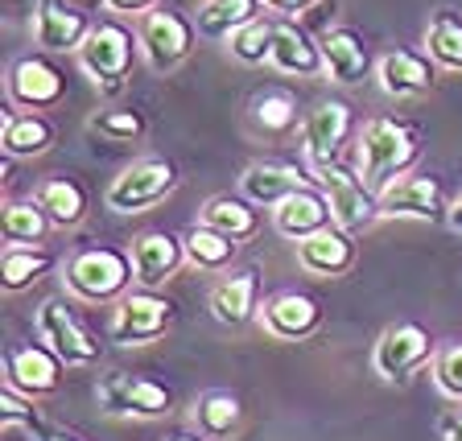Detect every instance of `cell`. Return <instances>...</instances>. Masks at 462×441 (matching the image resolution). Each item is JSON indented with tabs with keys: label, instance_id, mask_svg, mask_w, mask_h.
Returning <instances> with one entry per match:
<instances>
[{
	"label": "cell",
	"instance_id": "cell-8",
	"mask_svg": "<svg viewBox=\"0 0 462 441\" xmlns=\"http://www.w3.org/2000/svg\"><path fill=\"white\" fill-rule=\"evenodd\" d=\"M136 41H141V58L157 75L165 70H178L186 58L194 54V41H199V29L194 17L170 9V5H157L153 13H144L136 21Z\"/></svg>",
	"mask_w": 462,
	"mask_h": 441
},
{
	"label": "cell",
	"instance_id": "cell-30",
	"mask_svg": "<svg viewBox=\"0 0 462 441\" xmlns=\"http://www.w3.org/2000/svg\"><path fill=\"white\" fill-rule=\"evenodd\" d=\"M256 17H264V0H202L194 13V29H199V38L227 41L236 29H244Z\"/></svg>",
	"mask_w": 462,
	"mask_h": 441
},
{
	"label": "cell",
	"instance_id": "cell-3",
	"mask_svg": "<svg viewBox=\"0 0 462 441\" xmlns=\"http://www.w3.org/2000/svg\"><path fill=\"white\" fill-rule=\"evenodd\" d=\"M178 186H182V170L170 157H136L133 165H125L112 178V186L104 190V202L116 215H144L162 207Z\"/></svg>",
	"mask_w": 462,
	"mask_h": 441
},
{
	"label": "cell",
	"instance_id": "cell-33",
	"mask_svg": "<svg viewBox=\"0 0 462 441\" xmlns=\"http://www.w3.org/2000/svg\"><path fill=\"white\" fill-rule=\"evenodd\" d=\"M182 240H186V264H194L202 272H223V269H231V260L240 256V243L211 231L207 223H194Z\"/></svg>",
	"mask_w": 462,
	"mask_h": 441
},
{
	"label": "cell",
	"instance_id": "cell-37",
	"mask_svg": "<svg viewBox=\"0 0 462 441\" xmlns=\"http://www.w3.org/2000/svg\"><path fill=\"white\" fill-rule=\"evenodd\" d=\"M430 375H433V388H438V392L462 404V338L438 346V355H433V363H430Z\"/></svg>",
	"mask_w": 462,
	"mask_h": 441
},
{
	"label": "cell",
	"instance_id": "cell-10",
	"mask_svg": "<svg viewBox=\"0 0 462 441\" xmlns=\"http://www.w3.org/2000/svg\"><path fill=\"white\" fill-rule=\"evenodd\" d=\"M433 355H438V343L421 322H393V326L380 330L372 346V372L384 384H404L425 363H433Z\"/></svg>",
	"mask_w": 462,
	"mask_h": 441
},
{
	"label": "cell",
	"instance_id": "cell-4",
	"mask_svg": "<svg viewBox=\"0 0 462 441\" xmlns=\"http://www.w3.org/2000/svg\"><path fill=\"white\" fill-rule=\"evenodd\" d=\"M314 186L327 194L335 227L351 231V235H364V231H372L384 219L380 215V194L359 178L356 161H330L322 170H314Z\"/></svg>",
	"mask_w": 462,
	"mask_h": 441
},
{
	"label": "cell",
	"instance_id": "cell-25",
	"mask_svg": "<svg viewBox=\"0 0 462 441\" xmlns=\"http://www.w3.org/2000/svg\"><path fill=\"white\" fill-rule=\"evenodd\" d=\"M248 128L256 136H269V141H281V136L289 133H301V107H298V96L289 91V87L281 83H269V87H260L256 96L248 99Z\"/></svg>",
	"mask_w": 462,
	"mask_h": 441
},
{
	"label": "cell",
	"instance_id": "cell-43",
	"mask_svg": "<svg viewBox=\"0 0 462 441\" xmlns=\"http://www.w3.org/2000/svg\"><path fill=\"white\" fill-rule=\"evenodd\" d=\"M442 441H462V413L446 421V437H442Z\"/></svg>",
	"mask_w": 462,
	"mask_h": 441
},
{
	"label": "cell",
	"instance_id": "cell-41",
	"mask_svg": "<svg viewBox=\"0 0 462 441\" xmlns=\"http://www.w3.org/2000/svg\"><path fill=\"white\" fill-rule=\"evenodd\" d=\"M29 433H33V441H83V437H79V433H70V429H58V425H46V421H42V425H33V429H29Z\"/></svg>",
	"mask_w": 462,
	"mask_h": 441
},
{
	"label": "cell",
	"instance_id": "cell-2",
	"mask_svg": "<svg viewBox=\"0 0 462 441\" xmlns=\"http://www.w3.org/2000/svg\"><path fill=\"white\" fill-rule=\"evenodd\" d=\"M133 252L116 248V243H87L67 260V293L87 306H116L133 293Z\"/></svg>",
	"mask_w": 462,
	"mask_h": 441
},
{
	"label": "cell",
	"instance_id": "cell-18",
	"mask_svg": "<svg viewBox=\"0 0 462 441\" xmlns=\"http://www.w3.org/2000/svg\"><path fill=\"white\" fill-rule=\"evenodd\" d=\"M318 46H322V67H327V78L338 87H356L367 78V70L375 67L372 50H367V38L351 25H330L318 33Z\"/></svg>",
	"mask_w": 462,
	"mask_h": 441
},
{
	"label": "cell",
	"instance_id": "cell-24",
	"mask_svg": "<svg viewBox=\"0 0 462 441\" xmlns=\"http://www.w3.org/2000/svg\"><path fill=\"white\" fill-rule=\"evenodd\" d=\"M269 215H273V231H277L281 240H289V243L310 240V235H318L322 227L335 223L327 194L318 190V186H306V190L289 194V198L281 202V207H273Z\"/></svg>",
	"mask_w": 462,
	"mask_h": 441
},
{
	"label": "cell",
	"instance_id": "cell-9",
	"mask_svg": "<svg viewBox=\"0 0 462 441\" xmlns=\"http://www.w3.org/2000/svg\"><path fill=\"white\" fill-rule=\"evenodd\" d=\"M301 161H306L310 178H314V170H322V165L330 161H346L343 149L356 133V112H351V104L346 99H318L314 107L306 112V120H301Z\"/></svg>",
	"mask_w": 462,
	"mask_h": 441
},
{
	"label": "cell",
	"instance_id": "cell-39",
	"mask_svg": "<svg viewBox=\"0 0 462 441\" xmlns=\"http://www.w3.org/2000/svg\"><path fill=\"white\" fill-rule=\"evenodd\" d=\"M99 5H104L112 17H136V21H141L144 13H153L162 0H99Z\"/></svg>",
	"mask_w": 462,
	"mask_h": 441
},
{
	"label": "cell",
	"instance_id": "cell-7",
	"mask_svg": "<svg viewBox=\"0 0 462 441\" xmlns=\"http://www.w3.org/2000/svg\"><path fill=\"white\" fill-rule=\"evenodd\" d=\"M136 54H141L136 29H128L120 17H112V13H107V17L96 21L91 38L83 41V50H79L75 58H79V67L96 78V83H104L107 91H116V87L128 78Z\"/></svg>",
	"mask_w": 462,
	"mask_h": 441
},
{
	"label": "cell",
	"instance_id": "cell-14",
	"mask_svg": "<svg viewBox=\"0 0 462 441\" xmlns=\"http://www.w3.org/2000/svg\"><path fill=\"white\" fill-rule=\"evenodd\" d=\"M62 359L50 351L46 343H13L5 346V388L29 396V400H42V396H54L62 384Z\"/></svg>",
	"mask_w": 462,
	"mask_h": 441
},
{
	"label": "cell",
	"instance_id": "cell-28",
	"mask_svg": "<svg viewBox=\"0 0 462 441\" xmlns=\"http://www.w3.org/2000/svg\"><path fill=\"white\" fill-rule=\"evenodd\" d=\"M199 223H207L211 231H219V235H227L236 243H252L260 235V227H264L260 207H252L244 194H215V198H207L199 211Z\"/></svg>",
	"mask_w": 462,
	"mask_h": 441
},
{
	"label": "cell",
	"instance_id": "cell-1",
	"mask_svg": "<svg viewBox=\"0 0 462 441\" xmlns=\"http://www.w3.org/2000/svg\"><path fill=\"white\" fill-rule=\"evenodd\" d=\"M417 157H421V128L404 115H372L356 136V170L375 194L401 182Z\"/></svg>",
	"mask_w": 462,
	"mask_h": 441
},
{
	"label": "cell",
	"instance_id": "cell-38",
	"mask_svg": "<svg viewBox=\"0 0 462 441\" xmlns=\"http://www.w3.org/2000/svg\"><path fill=\"white\" fill-rule=\"evenodd\" d=\"M13 425L33 429V425H42V417L33 413V400H29V396L5 388V392H0V429H13Z\"/></svg>",
	"mask_w": 462,
	"mask_h": 441
},
{
	"label": "cell",
	"instance_id": "cell-27",
	"mask_svg": "<svg viewBox=\"0 0 462 441\" xmlns=\"http://www.w3.org/2000/svg\"><path fill=\"white\" fill-rule=\"evenodd\" d=\"M58 141V128L46 112H9L5 128H0V149L13 161H33V157L50 153Z\"/></svg>",
	"mask_w": 462,
	"mask_h": 441
},
{
	"label": "cell",
	"instance_id": "cell-31",
	"mask_svg": "<svg viewBox=\"0 0 462 441\" xmlns=\"http://www.w3.org/2000/svg\"><path fill=\"white\" fill-rule=\"evenodd\" d=\"M244 421V404L227 388H211L194 400V433H202L207 441H227Z\"/></svg>",
	"mask_w": 462,
	"mask_h": 441
},
{
	"label": "cell",
	"instance_id": "cell-23",
	"mask_svg": "<svg viewBox=\"0 0 462 441\" xmlns=\"http://www.w3.org/2000/svg\"><path fill=\"white\" fill-rule=\"evenodd\" d=\"M314 186L306 165H281V161H252L248 170L240 173V194L252 202V207H281L289 194Z\"/></svg>",
	"mask_w": 462,
	"mask_h": 441
},
{
	"label": "cell",
	"instance_id": "cell-32",
	"mask_svg": "<svg viewBox=\"0 0 462 441\" xmlns=\"http://www.w3.org/2000/svg\"><path fill=\"white\" fill-rule=\"evenodd\" d=\"M425 54L438 62V70H462V13L438 9L425 25Z\"/></svg>",
	"mask_w": 462,
	"mask_h": 441
},
{
	"label": "cell",
	"instance_id": "cell-26",
	"mask_svg": "<svg viewBox=\"0 0 462 441\" xmlns=\"http://www.w3.org/2000/svg\"><path fill=\"white\" fill-rule=\"evenodd\" d=\"M33 202H38L42 211H46V219L62 231L79 227V223L87 219V211H91L87 186L79 182L75 173H50V178H42V182L33 186Z\"/></svg>",
	"mask_w": 462,
	"mask_h": 441
},
{
	"label": "cell",
	"instance_id": "cell-17",
	"mask_svg": "<svg viewBox=\"0 0 462 441\" xmlns=\"http://www.w3.org/2000/svg\"><path fill=\"white\" fill-rule=\"evenodd\" d=\"M375 83L393 99H417L433 91L438 62L425 50H388V54L375 58Z\"/></svg>",
	"mask_w": 462,
	"mask_h": 441
},
{
	"label": "cell",
	"instance_id": "cell-42",
	"mask_svg": "<svg viewBox=\"0 0 462 441\" xmlns=\"http://www.w3.org/2000/svg\"><path fill=\"white\" fill-rule=\"evenodd\" d=\"M446 223H450V227L462 235V190L450 198V211H446Z\"/></svg>",
	"mask_w": 462,
	"mask_h": 441
},
{
	"label": "cell",
	"instance_id": "cell-19",
	"mask_svg": "<svg viewBox=\"0 0 462 441\" xmlns=\"http://www.w3.org/2000/svg\"><path fill=\"white\" fill-rule=\"evenodd\" d=\"M128 252H133V269L141 289H162L186 264V240L173 235V231H141L128 243Z\"/></svg>",
	"mask_w": 462,
	"mask_h": 441
},
{
	"label": "cell",
	"instance_id": "cell-20",
	"mask_svg": "<svg viewBox=\"0 0 462 441\" xmlns=\"http://www.w3.org/2000/svg\"><path fill=\"white\" fill-rule=\"evenodd\" d=\"M207 309H211V317L227 330H244L248 322H260V269L227 272V277L211 289Z\"/></svg>",
	"mask_w": 462,
	"mask_h": 441
},
{
	"label": "cell",
	"instance_id": "cell-35",
	"mask_svg": "<svg viewBox=\"0 0 462 441\" xmlns=\"http://www.w3.org/2000/svg\"><path fill=\"white\" fill-rule=\"evenodd\" d=\"M273 38H277V17L264 13V17L248 21L244 29H236V33L227 38V50H231L236 62H244V67H269Z\"/></svg>",
	"mask_w": 462,
	"mask_h": 441
},
{
	"label": "cell",
	"instance_id": "cell-29",
	"mask_svg": "<svg viewBox=\"0 0 462 441\" xmlns=\"http://www.w3.org/2000/svg\"><path fill=\"white\" fill-rule=\"evenodd\" d=\"M54 264L58 256L46 243H5V252H0V285L9 293H21V289L38 285Z\"/></svg>",
	"mask_w": 462,
	"mask_h": 441
},
{
	"label": "cell",
	"instance_id": "cell-16",
	"mask_svg": "<svg viewBox=\"0 0 462 441\" xmlns=\"http://www.w3.org/2000/svg\"><path fill=\"white\" fill-rule=\"evenodd\" d=\"M260 326L277 343H306L322 326V306L310 293L285 289V293H277V298H269L260 306Z\"/></svg>",
	"mask_w": 462,
	"mask_h": 441
},
{
	"label": "cell",
	"instance_id": "cell-5",
	"mask_svg": "<svg viewBox=\"0 0 462 441\" xmlns=\"http://www.w3.org/2000/svg\"><path fill=\"white\" fill-rule=\"evenodd\" d=\"M173 322H178V301L157 293V289H133L128 298L116 301L107 338L116 346H149L170 335Z\"/></svg>",
	"mask_w": 462,
	"mask_h": 441
},
{
	"label": "cell",
	"instance_id": "cell-21",
	"mask_svg": "<svg viewBox=\"0 0 462 441\" xmlns=\"http://www.w3.org/2000/svg\"><path fill=\"white\" fill-rule=\"evenodd\" d=\"M269 67L277 70V75H293V78L327 75L318 38L310 33L306 25H301V21H293V17H277V38H273Z\"/></svg>",
	"mask_w": 462,
	"mask_h": 441
},
{
	"label": "cell",
	"instance_id": "cell-34",
	"mask_svg": "<svg viewBox=\"0 0 462 441\" xmlns=\"http://www.w3.org/2000/svg\"><path fill=\"white\" fill-rule=\"evenodd\" d=\"M50 227L54 223L46 219V211L33 198H9L0 207V235H5V243H42Z\"/></svg>",
	"mask_w": 462,
	"mask_h": 441
},
{
	"label": "cell",
	"instance_id": "cell-22",
	"mask_svg": "<svg viewBox=\"0 0 462 441\" xmlns=\"http://www.w3.org/2000/svg\"><path fill=\"white\" fill-rule=\"evenodd\" d=\"M359 235L343 227H322L318 235L298 243V269H306L310 277H346L359 264Z\"/></svg>",
	"mask_w": 462,
	"mask_h": 441
},
{
	"label": "cell",
	"instance_id": "cell-11",
	"mask_svg": "<svg viewBox=\"0 0 462 441\" xmlns=\"http://www.w3.org/2000/svg\"><path fill=\"white\" fill-rule=\"evenodd\" d=\"M96 404L107 417H136V421H157L173 413V388L153 375L112 372L96 384Z\"/></svg>",
	"mask_w": 462,
	"mask_h": 441
},
{
	"label": "cell",
	"instance_id": "cell-13",
	"mask_svg": "<svg viewBox=\"0 0 462 441\" xmlns=\"http://www.w3.org/2000/svg\"><path fill=\"white\" fill-rule=\"evenodd\" d=\"M33 41H38L42 54H79L83 41L91 38V13L79 9L75 0H38L33 5Z\"/></svg>",
	"mask_w": 462,
	"mask_h": 441
},
{
	"label": "cell",
	"instance_id": "cell-6",
	"mask_svg": "<svg viewBox=\"0 0 462 441\" xmlns=\"http://www.w3.org/2000/svg\"><path fill=\"white\" fill-rule=\"evenodd\" d=\"M33 330H38V338L67 367H91V363H99V355H104V343L87 330V322L79 317V309L70 306L67 298L42 301L38 317H33Z\"/></svg>",
	"mask_w": 462,
	"mask_h": 441
},
{
	"label": "cell",
	"instance_id": "cell-44",
	"mask_svg": "<svg viewBox=\"0 0 462 441\" xmlns=\"http://www.w3.org/2000/svg\"><path fill=\"white\" fill-rule=\"evenodd\" d=\"M165 441H207L202 433H173V437H165Z\"/></svg>",
	"mask_w": 462,
	"mask_h": 441
},
{
	"label": "cell",
	"instance_id": "cell-12",
	"mask_svg": "<svg viewBox=\"0 0 462 441\" xmlns=\"http://www.w3.org/2000/svg\"><path fill=\"white\" fill-rule=\"evenodd\" d=\"M5 96L21 112H50L67 99V75L46 54H25L5 75Z\"/></svg>",
	"mask_w": 462,
	"mask_h": 441
},
{
	"label": "cell",
	"instance_id": "cell-40",
	"mask_svg": "<svg viewBox=\"0 0 462 441\" xmlns=\"http://www.w3.org/2000/svg\"><path fill=\"white\" fill-rule=\"evenodd\" d=\"M318 0H264V9L273 13V17H293L298 21V13H306V9H314Z\"/></svg>",
	"mask_w": 462,
	"mask_h": 441
},
{
	"label": "cell",
	"instance_id": "cell-36",
	"mask_svg": "<svg viewBox=\"0 0 462 441\" xmlns=\"http://www.w3.org/2000/svg\"><path fill=\"white\" fill-rule=\"evenodd\" d=\"M91 133H99L104 141H116V144H133L149 133V120H144L141 107H99L91 120H87Z\"/></svg>",
	"mask_w": 462,
	"mask_h": 441
},
{
	"label": "cell",
	"instance_id": "cell-15",
	"mask_svg": "<svg viewBox=\"0 0 462 441\" xmlns=\"http://www.w3.org/2000/svg\"><path fill=\"white\" fill-rule=\"evenodd\" d=\"M450 211L446 186L438 173H404L401 182H393L380 194V215L384 219H421V223H438Z\"/></svg>",
	"mask_w": 462,
	"mask_h": 441
}]
</instances>
